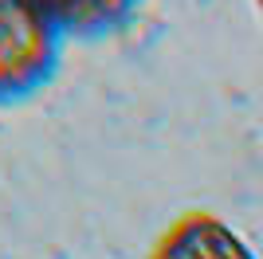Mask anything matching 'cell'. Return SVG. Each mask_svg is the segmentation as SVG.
Returning a JSON list of instances; mask_svg holds the SVG:
<instances>
[{
	"label": "cell",
	"mask_w": 263,
	"mask_h": 259,
	"mask_svg": "<svg viewBox=\"0 0 263 259\" xmlns=\"http://www.w3.org/2000/svg\"><path fill=\"white\" fill-rule=\"evenodd\" d=\"M149 259H255V251L220 216L189 212L157 236Z\"/></svg>",
	"instance_id": "7a4b0ae2"
},
{
	"label": "cell",
	"mask_w": 263,
	"mask_h": 259,
	"mask_svg": "<svg viewBox=\"0 0 263 259\" xmlns=\"http://www.w3.org/2000/svg\"><path fill=\"white\" fill-rule=\"evenodd\" d=\"M24 4H32L40 16H47L63 35L99 40V35L118 32L138 12L142 0H24Z\"/></svg>",
	"instance_id": "3957f363"
},
{
	"label": "cell",
	"mask_w": 263,
	"mask_h": 259,
	"mask_svg": "<svg viewBox=\"0 0 263 259\" xmlns=\"http://www.w3.org/2000/svg\"><path fill=\"white\" fill-rule=\"evenodd\" d=\"M67 35L24 0H0V106L40 95L59 71Z\"/></svg>",
	"instance_id": "6da1fadb"
},
{
	"label": "cell",
	"mask_w": 263,
	"mask_h": 259,
	"mask_svg": "<svg viewBox=\"0 0 263 259\" xmlns=\"http://www.w3.org/2000/svg\"><path fill=\"white\" fill-rule=\"evenodd\" d=\"M255 4H259V12H263V0H255Z\"/></svg>",
	"instance_id": "277c9868"
}]
</instances>
